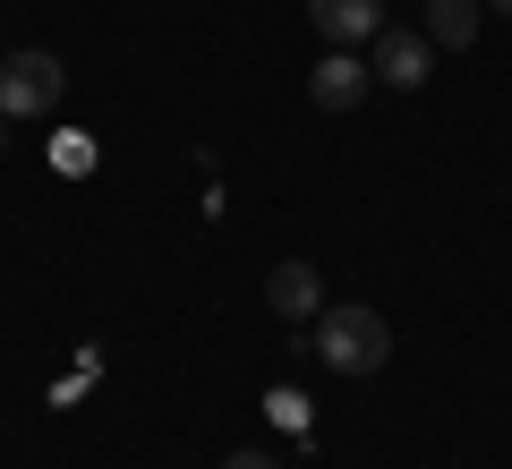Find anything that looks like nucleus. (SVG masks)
Wrapping results in <instances>:
<instances>
[{"label": "nucleus", "mask_w": 512, "mask_h": 469, "mask_svg": "<svg viewBox=\"0 0 512 469\" xmlns=\"http://www.w3.org/2000/svg\"><path fill=\"white\" fill-rule=\"evenodd\" d=\"M316 359L333 367V376H376L384 359H393V325H384L376 307H325L316 316Z\"/></svg>", "instance_id": "obj_1"}, {"label": "nucleus", "mask_w": 512, "mask_h": 469, "mask_svg": "<svg viewBox=\"0 0 512 469\" xmlns=\"http://www.w3.org/2000/svg\"><path fill=\"white\" fill-rule=\"evenodd\" d=\"M60 86H69V69L52 52H0V120H43Z\"/></svg>", "instance_id": "obj_2"}, {"label": "nucleus", "mask_w": 512, "mask_h": 469, "mask_svg": "<svg viewBox=\"0 0 512 469\" xmlns=\"http://www.w3.org/2000/svg\"><path fill=\"white\" fill-rule=\"evenodd\" d=\"M427 60H436V43H427V35H410V26H376V52H367L376 86L419 94V86H427Z\"/></svg>", "instance_id": "obj_3"}, {"label": "nucleus", "mask_w": 512, "mask_h": 469, "mask_svg": "<svg viewBox=\"0 0 512 469\" xmlns=\"http://www.w3.org/2000/svg\"><path fill=\"white\" fill-rule=\"evenodd\" d=\"M367 86H376V69H367L359 52H333V43H325V60L308 69V103L316 111H359Z\"/></svg>", "instance_id": "obj_4"}, {"label": "nucleus", "mask_w": 512, "mask_h": 469, "mask_svg": "<svg viewBox=\"0 0 512 469\" xmlns=\"http://www.w3.org/2000/svg\"><path fill=\"white\" fill-rule=\"evenodd\" d=\"M308 18H316V35H325L333 52H350V43H376L384 0H308Z\"/></svg>", "instance_id": "obj_5"}, {"label": "nucleus", "mask_w": 512, "mask_h": 469, "mask_svg": "<svg viewBox=\"0 0 512 469\" xmlns=\"http://www.w3.org/2000/svg\"><path fill=\"white\" fill-rule=\"evenodd\" d=\"M265 307H274V316H316V307H325V282H316L308 256H282V265L265 273Z\"/></svg>", "instance_id": "obj_6"}, {"label": "nucleus", "mask_w": 512, "mask_h": 469, "mask_svg": "<svg viewBox=\"0 0 512 469\" xmlns=\"http://www.w3.org/2000/svg\"><path fill=\"white\" fill-rule=\"evenodd\" d=\"M478 18H487V0H427V43L470 52V43H478Z\"/></svg>", "instance_id": "obj_7"}, {"label": "nucleus", "mask_w": 512, "mask_h": 469, "mask_svg": "<svg viewBox=\"0 0 512 469\" xmlns=\"http://www.w3.org/2000/svg\"><path fill=\"white\" fill-rule=\"evenodd\" d=\"M222 469H282V461H274V452H231Z\"/></svg>", "instance_id": "obj_8"}, {"label": "nucleus", "mask_w": 512, "mask_h": 469, "mask_svg": "<svg viewBox=\"0 0 512 469\" xmlns=\"http://www.w3.org/2000/svg\"><path fill=\"white\" fill-rule=\"evenodd\" d=\"M487 9H512V0H487Z\"/></svg>", "instance_id": "obj_9"}, {"label": "nucleus", "mask_w": 512, "mask_h": 469, "mask_svg": "<svg viewBox=\"0 0 512 469\" xmlns=\"http://www.w3.org/2000/svg\"><path fill=\"white\" fill-rule=\"evenodd\" d=\"M0 145H9V137H0Z\"/></svg>", "instance_id": "obj_10"}]
</instances>
